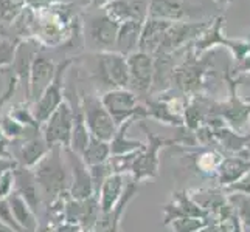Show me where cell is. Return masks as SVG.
<instances>
[{
	"label": "cell",
	"mask_w": 250,
	"mask_h": 232,
	"mask_svg": "<svg viewBox=\"0 0 250 232\" xmlns=\"http://www.w3.org/2000/svg\"><path fill=\"white\" fill-rule=\"evenodd\" d=\"M244 101H246V102H249V104H250V93H249V96H247V98H246Z\"/></svg>",
	"instance_id": "bcb514c9"
},
{
	"label": "cell",
	"mask_w": 250,
	"mask_h": 232,
	"mask_svg": "<svg viewBox=\"0 0 250 232\" xmlns=\"http://www.w3.org/2000/svg\"><path fill=\"white\" fill-rule=\"evenodd\" d=\"M13 175H14V192L19 196H22L25 203L38 214L39 208L42 206V196L33 170L17 166L13 172Z\"/></svg>",
	"instance_id": "d6986e66"
},
{
	"label": "cell",
	"mask_w": 250,
	"mask_h": 232,
	"mask_svg": "<svg viewBox=\"0 0 250 232\" xmlns=\"http://www.w3.org/2000/svg\"><path fill=\"white\" fill-rule=\"evenodd\" d=\"M247 138H249V141H250V135H247Z\"/></svg>",
	"instance_id": "c3c4849f"
},
{
	"label": "cell",
	"mask_w": 250,
	"mask_h": 232,
	"mask_svg": "<svg viewBox=\"0 0 250 232\" xmlns=\"http://www.w3.org/2000/svg\"><path fill=\"white\" fill-rule=\"evenodd\" d=\"M0 221L5 223V225L13 229L14 232H23V229L19 226V223L16 221L14 215H13V211H11V206L6 200H0Z\"/></svg>",
	"instance_id": "e575fe53"
},
{
	"label": "cell",
	"mask_w": 250,
	"mask_h": 232,
	"mask_svg": "<svg viewBox=\"0 0 250 232\" xmlns=\"http://www.w3.org/2000/svg\"><path fill=\"white\" fill-rule=\"evenodd\" d=\"M210 65L213 67V62L210 64L208 61H199V57L191 51L189 59H185L177 68H174L171 81L185 94L197 93L205 82V76L210 70Z\"/></svg>",
	"instance_id": "9c48e42d"
},
{
	"label": "cell",
	"mask_w": 250,
	"mask_h": 232,
	"mask_svg": "<svg viewBox=\"0 0 250 232\" xmlns=\"http://www.w3.org/2000/svg\"><path fill=\"white\" fill-rule=\"evenodd\" d=\"M171 25L172 23H169V22L149 19L148 17V19L145 20L143 27H142V34H140V40H139V51H143V53H148L151 56L156 54Z\"/></svg>",
	"instance_id": "ffe728a7"
},
{
	"label": "cell",
	"mask_w": 250,
	"mask_h": 232,
	"mask_svg": "<svg viewBox=\"0 0 250 232\" xmlns=\"http://www.w3.org/2000/svg\"><path fill=\"white\" fill-rule=\"evenodd\" d=\"M227 200L235 211V215L241 221L243 228H250V195L231 192L227 194Z\"/></svg>",
	"instance_id": "83f0119b"
},
{
	"label": "cell",
	"mask_w": 250,
	"mask_h": 232,
	"mask_svg": "<svg viewBox=\"0 0 250 232\" xmlns=\"http://www.w3.org/2000/svg\"><path fill=\"white\" fill-rule=\"evenodd\" d=\"M224 22H226V17H214L211 19L210 25L207 27L199 36L194 39V44H193V53L199 57L202 53H205L207 50H210L216 45H224L226 47L227 44V39L224 36L222 28H224Z\"/></svg>",
	"instance_id": "7402d4cb"
},
{
	"label": "cell",
	"mask_w": 250,
	"mask_h": 232,
	"mask_svg": "<svg viewBox=\"0 0 250 232\" xmlns=\"http://www.w3.org/2000/svg\"><path fill=\"white\" fill-rule=\"evenodd\" d=\"M0 158H13L10 152V141L5 140L3 136H0Z\"/></svg>",
	"instance_id": "b9f144b4"
},
{
	"label": "cell",
	"mask_w": 250,
	"mask_h": 232,
	"mask_svg": "<svg viewBox=\"0 0 250 232\" xmlns=\"http://www.w3.org/2000/svg\"><path fill=\"white\" fill-rule=\"evenodd\" d=\"M132 123H134V119H129V121L123 123L122 125L118 127L115 136L109 143V145H110V157H112V155H126V153H132V152L145 149V145H146L145 143L127 138V135H126L127 128L132 125Z\"/></svg>",
	"instance_id": "d4e9b609"
},
{
	"label": "cell",
	"mask_w": 250,
	"mask_h": 232,
	"mask_svg": "<svg viewBox=\"0 0 250 232\" xmlns=\"http://www.w3.org/2000/svg\"><path fill=\"white\" fill-rule=\"evenodd\" d=\"M72 132H73L72 107L64 99L62 104L41 125V133L50 147L51 145H61L62 149H65V147H70Z\"/></svg>",
	"instance_id": "52a82bcc"
},
{
	"label": "cell",
	"mask_w": 250,
	"mask_h": 232,
	"mask_svg": "<svg viewBox=\"0 0 250 232\" xmlns=\"http://www.w3.org/2000/svg\"><path fill=\"white\" fill-rule=\"evenodd\" d=\"M13 172H8V174H5L3 177H0V200H6L14 191V175H13Z\"/></svg>",
	"instance_id": "d590c367"
},
{
	"label": "cell",
	"mask_w": 250,
	"mask_h": 232,
	"mask_svg": "<svg viewBox=\"0 0 250 232\" xmlns=\"http://www.w3.org/2000/svg\"><path fill=\"white\" fill-rule=\"evenodd\" d=\"M8 116H11L14 121H17L19 124H22L23 127H38L41 128V125L38 124V121L33 116L31 111V106L28 104H19L11 108V111L8 113Z\"/></svg>",
	"instance_id": "4dcf8cb0"
},
{
	"label": "cell",
	"mask_w": 250,
	"mask_h": 232,
	"mask_svg": "<svg viewBox=\"0 0 250 232\" xmlns=\"http://www.w3.org/2000/svg\"><path fill=\"white\" fill-rule=\"evenodd\" d=\"M101 102L120 127L129 119L148 118L146 107L139 102V96L129 89H110L103 93Z\"/></svg>",
	"instance_id": "3957f363"
},
{
	"label": "cell",
	"mask_w": 250,
	"mask_h": 232,
	"mask_svg": "<svg viewBox=\"0 0 250 232\" xmlns=\"http://www.w3.org/2000/svg\"><path fill=\"white\" fill-rule=\"evenodd\" d=\"M0 136H2V133H0Z\"/></svg>",
	"instance_id": "681fc988"
},
{
	"label": "cell",
	"mask_w": 250,
	"mask_h": 232,
	"mask_svg": "<svg viewBox=\"0 0 250 232\" xmlns=\"http://www.w3.org/2000/svg\"><path fill=\"white\" fill-rule=\"evenodd\" d=\"M210 220L207 218H194V217H184L172 220L168 226L172 228V232H197L210 225Z\"/></svg>",
	"instance_id": "f546056e"
},
{
	"label": "cell",
	"mask_w": 250,
	"mask_h": 232,
	"mask_svg": "<svg viewBox=\"0 0 250 232\" xmlns=\"http://www.w3.org/2000/svg\"><path fill=\"white\" fill-rule=\"evenodd\" d=\"M214 3H218V5H221V6H227V5H230V3H233V0H213Z\"/></svg>",
	"instance_id": "ee69618b"
},
{
	"label": "cell",
	"mask_w": 250,
	"mask_h": 232,
	"mask_svg": "<svg viewBox=\"0 0 250 232\" xmlns=\"http://www.w3.org/2000/svg\"><path fill=\"white\" fill-rule=\"evenodd\" d=\"M109 2H110V0H90V6L92 8H100V10H101V8H104Z\"/></svg>",
	"instance_id": "7bdbcfd3"
},
{
	"label": "cell",
	"mask_w": 250,
	"mask_h": 232,
	"mask_svg": "<svg viewBox=\"0 0 250 232\" xmlns=\"http://www.w3.org/2000/svg\"><path fill=\"white\" fill-rule=\"evenodd\" d=\"M59 3H67V0H27V6L31 10H44Z\"/></svg>",
	"instance_id": "74e56055"
},
{
	"label": "cell",
	"mask_w": 250,
	"mask_h": 232,
	"mask_svg": "<svg viewBox=\"0 0 250 232\" xmlns=\"http://www.w3.org/2000/svg\"><path fill=\"white\" fill-rule=\"evenodd\" d=\"M148 0H110L103 8L112 22L122 25L127 20L145 22L148 19Z\"/></svg>",
	"instance_id": "2e32d148"
},
{
	"label": "cell",
	"mask_w": 250,
	"mask_h": 232,
	"mask_svg": "<svg viewBox=\"0 0 250 232\" xmlns=\"http://www.w3.org/2000/svg\"><path fill=\"white\" fill-rule=\"evenodd\" d=\"M44 232H85L83 226L80 225H72V223H61V225H58L55 228H51L48 231H44Z\"/></svg>",
	"instance_id": "f35d334b"
},
{
	"label": "cell",
	"mask_w": 250,
	"mask_h": 232,
	"mask_svg": "<svg viewBox=\"0 0 250 232\" xmlns=\"http://www.w3.org/2000/svg\"><path fill=\"white\" fill-rule=\"evenodd\" d=\"M226 194H231V192H238V194H244V195H250V172L247 175H244L243 178L236 181L235 184L229 186L227 189H224Z\"/></svg>",
	"instance_id": "8d00e7d4"
},
{
	"label": "cell",
	"mask_w": 250,
	"mask_h": 232,
	"mask_svg": "<svg viewBox=\"0 0 250 232\" xmlns=\"http://www.w3.org/2000/svg\"><path fill=\"white\" fill-rule=\"evenodd\" d=\"M8 203L11 206V211H13V215H14L16 221L19 223V226L23 229V232H38V229H39L38 214L25 203L22 196H19L13 191V194L8 196Z\"/></svg>",
	"instance_id": "cb8c5ba5"
},
{
	"label": "cell",
	"mask_w": 250,
	"mask_h": 232,
	"mask_svg": "<svg viewBox=\"0 0 250 232\" xmlns=\"http://www.w3.org/2000/svg\"><path fill=\"white\" fill-rule=\"evenodd\" d=\"M118 28L120 25L112 22L104 14V11L89 14L84 25L85 40L92 48L98 50V53H101V51H114Z\"/></svg>",
	"instance_id": "ba28073f"
},
{
	"label": "cell",
	"mask_w": 250,
	"mask_h": 232,
	"mask_svg": "<svg viewBox=\"0 0 250 232\" xmlns=\"http://www.w3.org/2000/svg\"><path fill=\"white\" fill-rule=\"evenodd\" d=\"M142 128L146 132L148 136V144L145 145V149L139 153L134 166H132V179L135 183H143L146 179H154L159 175V166H160V160H159V152L160 149L167 147V145H174L177 144L176 140H168L159 136L156 133H152L148 127L142 124Z\"/></svg>",
	"instance_id": "277c9868"
},
{
	"label": "cell",
	"mask_w": 250,
	"mask_h": 232,
	"mask_svg": "<svg viewBox=\"0 0 250 232\" xmlns=\"http://www.w3.org/2000/svg\"><path fill=\"white\" fill-rule=\"evenodd\" d=\"M27 8V0H0V22L11 25Z\"/></svg>",
	"instance_id": "f1b7e54d"
},
{
	"label": "cell",
	"mask_w": 250,
	"mask_h": 232,
	"mask_svg": "<svg viewBox=\"0 0 250 232\" xmlns=\"http://www.w3.org/2000/svg\"><path fill=\"white\" fill-rule=\"evenodd\" d=\"M233 73L239 74V73H250V53L247 56H244L241 61L236 62L235 68H233Z\"/></svg>",
	"instance_id": "60d3db41"
},
{
	"label": "cell",
	"mask_w": 250,
	"mask_h": 232,
	"mask_svg": "<svg viewBox=\"0 0 250 232\" xmlns=\"http://www.w3.org/2000/svg\"><path fill=\"white\" fill-rule=\"evenodd\" d=\"M163 214H165V220H163V225L165 226H168L172 220L184 218V217L207 218L211 221V218L207 215V212L202 211L199 206L193 201L189 194L185 191L172 194L171 201L163 206Z\"/></svg>",
	"instance_id": "e0dca14e"
},
{
	"label": "cell",
	"mask_w": 250,
	"mask_h": 232,
	"mask_svg": "<svg viewBox=\"0 0 250 232\" xmlns=\"http://www.w3.org/2000/svg\"><path fill=\"white\" fill-rule=\"evenodd\" d=\"M139 192V183L131 179L122 195V198L117 203V206L109 212H101L100 217L95 223L92 232H122V218L125 215V211L127 204L132 201V198Z\"/></svg>",
	"instance_id": "9a60e30c"
},
{
	"label": "cell",
	"mask_w": 250,
	"mask_h": 232,
	"mask_svg": "<svg viewBox=\"0 0 250 232\" xmlns=\"http://www.w3.org/2000/svg\"><path fill=\"white\" fill-rule=\"evenodd\" d=\"M89 172H90V178H92V184H93V192H95V195H98V191H100L101 184L104 183V179L110 174H114V172H112V167L109 164V161L103 162V164L90 166Z\"/></svg>",
	"instance_id": "1f68e13d"
},
{
	"label": "cell",
	"mask_w": 250,
	"mask_h": 232,
	"mask_svg": "<svg viewBox=\"0 0 250 232\" xmlns=\"http://www.w3.org/2000/svg\"><path fill=\"white\" fill-rule=\"evenodd\" d=\"M222 160H224V155L216 149L202 150L201 153H196V157H194L197 172H201L202 175L211 177V178H216V172Z\"/></svg>",
	"instance_id": "4316f807"
},
{
	"label": "cell",
	"mask_w": 250,
	"mask_h": 232,
	"mask_svg": "<svg viewBox=\"0 0 250 232\" xmlns=\"http://www.w3.org/2000/svg\"><path fill=\"white\" fill-rule=\"evenodd\" d=\"M95 57H97V70L93 71V77L97 82L107 85L109 90L129 87V68L126 56L117 51H101Z\"/></svg>",
	"instance_id": "8992f818"
},
{
	"label": "cell",
	"mask_w": 250,
	"mask_h": 232,
	"mask_svg": "<svg viewBox=\"0 0 250 232\" xmlns=\"http://www.w3.org/2000/svg\"><path fill=\"white\" fill-rule=\"evenodd\" d=\"M250 172V150L243 147L233 155L224 157L216 172V183L219 187L227 189L229 186L239 181Z\"/></svg>",
	"instance_id": "5bb4252c"
},
{
	"label": "cell",
	"mask_w": 250,
	"mask_h": 232,
	"mask_svg": "<svg viewBox=\"0 0 250 232\" xmlns=\"http://www.w3.org/2000/svg\"><path fill=\"white\" fill-rule=\"evenodd\" d=\"M191 6L182 0H149L148 3V17L169 23L184 22L187 17L191 16Z\"/></svg>",
	"instance_id": "ac0fdd59"
},
{
	"label": "cell",
	"mask_w": 250,
	"mask_h": 232,
	"mask_svg": "<svg viewBox=\"0 0 250 232\" xmlns=\"http://www.w3.org/2000/svg\"><path fill=\"white\" fill-rule=\"evenodd\" d=\"M143 23L135 22V20H127L120 25L114 51H117V53L123 56H127L139 50V40H140Z\"/></svg>",
	"instance_id": "603a6c76"
},
{
	"label": "cell",
	"mask_w": 250,
	"mask_h": 232,
	"mask_svg": "<svg viewBox=\"0 0 250 232\" xmlns=\"http://www.w3.org/2000/svg\"><path fill=\"white\" fill-rule=\"evenodd\" d=\"M81 158L87 167L107 162L110 158V145L106 141H100L97 138H93V136H90L87 147L81 153Z\"/></svg>",
	"instance_id": "484cf974"
},
{
	"label": "cell",
	"mask_w": 250,
	"mask_h": 232,
	"mask_svg": "<svg viewBox=\"0 0 250 232\" xmlns=\"http://www.w3.org/2000/svg\"><path fill=\"white\" fill-rule=\"evenodd\" d=\"M68 174H70V196L73 200H87L95 195L89 167L84 164L83 158L72 149H62Z\"/></svg>",
	"instance_id": "30bf717a"
},
{
	"label": "cell",
	"mask_w": 250,
	"mask_h": 232,
	"mask_svg": "<svg viewBox=\"0 0 250 232\" xmlns=\"http://www.w3.org/2000/svg\"><path fill=\"white\" fill-rule=\"evenodd\" d=\"M55 74L56 64L51 59H48L42 53H38L34 56L27 84V102L30 106H33L42 96V93L53 81Z\"/></svg>",
	"instance_id": "7c38bea8"
},
{
	"label": "cell",
	"mask_w": 250,
	"mask_h": 232,
	"mask_svg": "<svg viewBox=\"0 0 250 232\" xmlns=\"http://www.w3.org/2000/svg\"><path fill=\"white\" fill-rule=\"evenodd\" d=\"M246 147H247V149L250 150V141H247V144H246Z\"/></svg>",
	"instance_id": "7dc6e473"
},
{
	"label": "cell",
	"mask_w": 250,
	"mask_h": 232,
	"mask_svg": "<svg viewBox=\"0 0 250 232\" xmlns=\"http://www.w3.org/2000/svg\"><path fill=\"white\" fill-rule=\"evenodd\" d=\"M0 232H14L13 229H10V228H8L6 225H5V223H2V221H0Z\"/></svg>",
	"instance_id": "f6af8a7d"
},
{
	"label": "cell",
	"mask_w": 250,
	"mask_h": 232,
	"mask_svg": "<svg viewBox=\"0 0 250 232\" xmlns=\"http://www.w3.org/2000/svg\"><path fill=\"white\" fill-rule=\"evenodd\" d=\"M61 145H51L48 153L31 170L39 186L42 203L47 204L64 194H70V174Z\"/></svg>",
	"instance_id": "6da1fadb"
},
{
	"label": "cell",
	"mask_w": 250,
	"mask_h": 232,
	"mask_svg": "<svg viewBox=\"0 0 250 232\" xmlns=\"http://www.w3.org/2000/svg\"><path fill=\"white\" fill-rule=\"evenodd\" d=\"M129 68V90L135 94H145L151 91L154 79V59L151 54L143 51H134L126 56Z\"/></svg>",
	"instance_id": "8fae6325"
},
{
	"label": "cell",
	"mask_w": 250,
	"mask_h": 232,
	"mask_svg": "<svg viewBox=\"0 0 250 232\" xmlns=\"http://www.w3.org/2000/svg\"><path fill=\"white\" fill-rule=\"evenodd\" d=\"M226 47L231 51L233 59L238 62L250 53V40L246 39H227Z\"/></svg>",
	"instance_id": "836d02e7"
},
{
	"label": "cell",
	"mask_w": 250,
	"mask_h": 232,
	"mask_svg": "<svg viewBox=\"0 0 250 232\" xmlns=\"http://www.w3.org/2000/svg\"><path fill=\"white\" fill-rule=\"evenodd\" d=\"M126 175L123 174H110L98 191V201L101 212H109L117 206L126 189Z\"/></svg>",
	"instance_id": "44dd1931"
},
{
	"label": "cell",
	"mask_w": 250,
	"mask_h": 232,
	"mask_svg": "<svg viewBox=\"0 0 250 232\" xmlns=\"http://www.w3.org/2000/svg\"><path fill=\"white\" fill-rule=\"evenodd\" d=\"M81 107L84 113V123L90 136L100 141L110 143L118 130V125L115 124L114 118L109 115L106 107L103 106L101 98L92 93H83Z\"/></svg>",
	"instance_id": "7a4b0ae2"
},
{
	"label": "cell",
	"mask_w": 250,
	"mask_h": 232,
	"mask_svg": "<svg viewBox=\"0 0 250 232\" xmlns=\"http://www.w3.org/2000/svg\"><path fill=\"white\" fill-rule=\"evenodd\" d=\"M73 64V59H65L56 65V74L53 81L42 93V96L31 106V111L34 119L39 125L44 124L48 116L64 102V85H65V74L68 67Z\"/></svg>",
	"instance_id": "5b68a950"
},
{
	"label": "cell",
	"mask_w": 250,
	"mask_h": 232,
	"mask_svg": "<svg viewBox=\"0 0 250 232\" xmlns=\"http://www.w3.org/2000/svg\"><path fill=\"white\" fill-rule=\"evenodd\" d=\"M17 167V162L13 158H0V177H3L8 172H13Z\"/></svg>",
	"instance_id": "ab89813d"
},
{
	"label": "cell",
	"mask_w": 250,
	"mask_h": 232,
	"mask_svg": "<svg viewBox=\"0 0 250 232\" xmlns=\"http://www.w3.org/2000/svg\"><path fill=\"white\" fill-rule=\"evenodd\" d=\"M10 152L17 166L33 169L38 162L45 157L50 150V145L45 143L42 133H36L21 141L10 143Z\"/></svg>",
	"instance_id": "4fadbf2b"
},
{
	"label": "cell",
	"mask_w": 250,
	"mask_h": 232,
	"mask_svg": "<svg viewBox=\"0 0 250 232\" xmlns=\"http://www.w3.org/2000/svg\"><path fill=\"white\" fill-rule=\"evenodd\" d=\"M21 40L16 39H3L0 40V68L10 67L14 62V56H16V48L17 44Z\"/></svg>",
	"instance_id": "d6a6232c"
}]
</instances>
